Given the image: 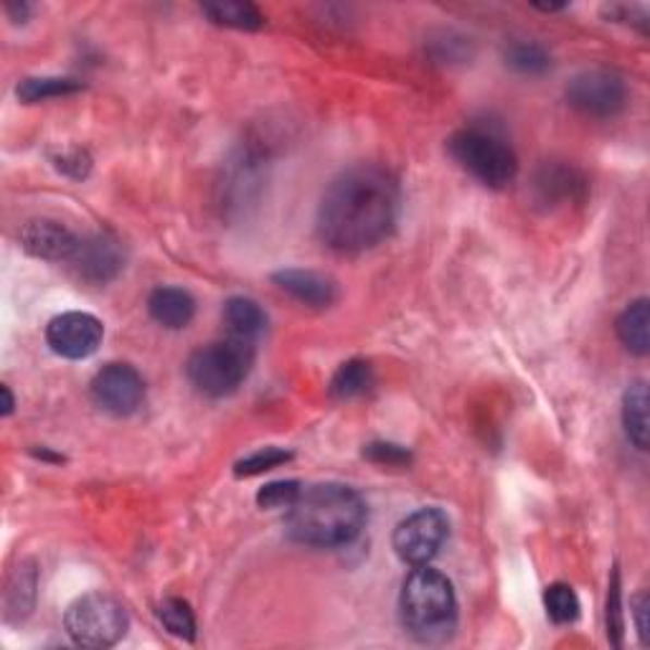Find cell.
I'll return each instance as SVG.
<instances>
[{
	"instance_id": "obj_25",
	"label": "cell",
	"mask_w": 650,
	"mask_h": 650,
	"mask_svg": "<svg viewBox=\"0 0 650 650\" xmlns=\"http://www.w3.org/2000/svg\"><path fill=\"white\" fill-rule=\"evenodd\" d=\"M582 186L585 181L579 179L577 171H572V168H544L537 179V188L541 191V196H544V201H549V196L572 198Z\"/></svg>"
},
{
	"instance_id": "obj_16",
	"label": "cell",
	"mask_w": 650,
	"mask_h": 650,
	"mask_svg": "<svg viewBox=\"0 0 650 650\" xmlns=\"http://www.w3.org/2000/svg\"><path fill=\"white\" fill-rule=\"evenodd\" d=\"M617 339L630 354L636 356H648L650 351V303L646 297L630 303L628 308L621 312L615 323Z\"/></svg>"
},
{
	"instance_id": "obj_1",
	"label": "cell",
	"mask_w": 650,
	"mask_h": 650,
	"mask_svg": "<svg viewBox=\"0 0 650 650\" xmlns=\"http://www.w3.org/2000/svg\"><path fill=\"white\" fill-rule=\"evenodd\" d=\"M402 204L400 181L387 168L361 163L331 181L318 206V236L328 249L356 255L384 242Z\"/></svg>"
},
{
	"instance_id": "obj_22",
	"label": "cell",
	"mask_w": 650,
	"mask_h": 650,
	"mask_svg": "<svg viewBox=\"0 0 650 650\" xmlns=\"http://www.w3.org/2000/svg\"><path fill=\"white\" fill-rule=\"evenodd\" d=\"M506 64L518 74L541 76L552 69V53L537 41H514L506 49Z\"/></svg>"
},
{
	"instance_id": "obj_33",
	"label": "cell",
	"mask_w": 650,
	"mask_h": 650,
	"mask_svg": "<svg viewBox=\"0 0 650 650\" xmlns=\"http://www.w3.org/2000/svg\"><path fill=\"white\" fill-rule=\"evenodd\" d=\"M0 394H3V417L13 415L15 400H13V394H11V387H3V389H0Z\"/></svg>"
},
{
	"instance_id": "obj_10",
	"label": "cell",
	"mask_w": 650,
	"mask_h": 650,
	"mask_svg": "<svg viewBox=\"0 0 650 650\" xmlns=\"http://www.w3.org/2000/svg\"><path fill=\"white\" fill-rule=\"evenodd\" d=\"M105 326L102 320L89 316V312H61V316L51 318L46 326V343L53 354L69 361H82L97 354V348L102 346Z\"/></svg>"
},
{
	"instance_id": "obj_29",
	"label": "cell",
	"mask_w": 650,
	"mask_h": 650,
	"mask_svg": "<svg viewBox=\"0 0 650 650\" xmlns=\"http://www.w3.org/2000/svg\"><path fill=\"white\" fill-rule=\"evenodd\" d=\"M57 168L64 175H69V179H87V173L91 168V160L84 150L69 148L57 158Z\"/></svg>"
},
{
	"instance_id": "obj_28",
	"label": "cell",
	"mask_w": 650,
	"mask_h": 650,
	"mask_svg": "<svg viewBox=\"0 0 650 650\" xmlns=\"http://www.w3.org/2000/svg\"><path fill=\"white\" fill-rule=\"evenodd\" d=\"M364 457H369L377 465H387V468H407L412 463L409 450L394 445V442H371V445H366Z\"/></svg>"
},
{
	"instance_id": "obj_5",
	"label": "cell",
	"mask_w": 650,
	"mask_h": 650,
	"mask_svg": "<svg viewBox=\"0 0 650 650\" xmlns=\"http://www.w3.org/2000/svg\"><path fill=\"white\" fill-rule=\"evenodd\" d=\"M450 156L488 188H506L518 173V158L501 135L483 127H463L447 140Z\"/></svg>"
},
{
	"instance_id": "obj_14",
	"label": "cell",
	"mask_w": 650,
	"mask_h": 650,
	"mask_svg": "<svg viewBox=\"0 0 650 650\" xmlns=\"http://www.w3.org/2000/svg\"><path fill=\"white\" fill-rule=\"evenodd\" d=\"M148 312L158 326L168 331H181L196 316V301L188 290L183 287H156L148 297Z\"/></svg>"
},
{
	"instance_id": "obj_19",
	"label": "cell",
	"mask_w": 650,
	"mask_h": 650,
	"mask_svg": "<svg viewBox=\"0 0 650 650\" xmlns=\"http://www.w3.org/2000/svg\"><path fill=\"white\" fill-rule=\"evenodd\" d=\"M623 427L638 450H648V389L636 381L623 394Z\"/></svg>"
},
{
	"instance_id": "obj_20",
	"label": "cell",
	"mask_w": 650,
	"mask_h": 650,
	"mask_svg": "<svg viewBox=\"0 0 650 650\" xmlns=\"http://www.w3.org/2000/svg\"><path fill=\"white\" fill-rule=\"evenodd\" d=\"M36 587H38V575L36 567L30 562H21V567L13 572V577L8 579L5 590V613L11 617L13 613L21 615V621L30 613L36 600Z\"/></svg>"
},
{
	"instance_id": "obj_4",
	"label": "cell",
	"mask_w": 650,
	"mask_h": 650,
	"mask_svg": "<svg viewBox=\"0 0 650 650\" xmlns=\"http://www.w3.org/2000/svg\"><path fill=\"white\" fill-rule=\"evenodd\" d=\"M255 343L226 339L206 343L194 351L186 364V377L198 394L221 400L234 394L247 381L252 366H255Z\"/></svg>"
},
{
	"instance_id": "obj_3",
	"label": "cell",
	"mask_w": 650,
	"mask_h": 650,
	"mask_svg": "<svg viewBox=\"0 0 650 650\" xmlns=\"http://www.w3.org/2000/svg\"><path fill=\"white\" fill-rule=\"evenodd\" d=\"M404 630L425 646H442L457 628V598L453 582L430 564L415 567L400 594Z\"/></svg>"
},
{
	"instance_id": "obj_9",
	"label": "cell",
	"mask_w": 650,
	"mask_h": 650,
	"mask_svg": "<svg viewBox=\"0 0 650 650\" xmlns=\"http://www.w3.org/2000/svg\"><path fill=\"white\" fill-rule=\"evenodd\" d=\"M91 400L112 417H130L143 407L145 381L130 364H107L89 384Z\"/></svg>"
},
{
	"instance_id": "obj_30",
	"label": "cell",
	"mask_w": 650,
	"mask_h": 650,
	"mask_svg": "<svg viewBox=\"0 0 650 650\" xmlns=\"http://www.w3.org/2000/svg\"><path fill=\"white\" fill-rule=\"evenodd\" d=\"M608 636H613L615 646H621L623 640V605H621V585H617V575L610 585L608 594Z\"/></svg>"
},
{
	"instance_id": "obj_8",
	"label": "cell",
	"mask_w": 650,
	"mask_h": 650,
	"mask_svg": "<svg viewBox=\"0 0 650 650\" xmlns=\"http://www.w3.org/2000/svg\"><path fill=\"white\" fill-rule=\"evenodd\" d=\"M567 102L590 118H613L628 102V87L617 72L587 69L567 84Z\"/></svg>"
},
{
	"instance_id": "obj_18",
	"label": "cell",
	"mask_w": 650,
	"mask_h": 650,
	"mask_svg": "<svg viewBox=\"0 0 650 650\" xmlns=\"http://www.w3.org/2000/svg\"><path fill=\"white\" fill-rule=\"evenodd\" d=\"M371 387H373L371 364L364 361V358H351V361L341 364L339 369H335L328 392H331L333 400L351 402V400H358V396H364L366 392H371Z\"/></svg>"
},
{
	"instance_id": "obj_7",
	"label": "cell",
	"mask_w": 650,
	"mask_h": 650,
	"mask_svg": "<svg viewBox=\"0 0 650 650\" xmlns=\"http://www.w3.org/2000/svg\"><path fill=\"white\" fill-rule=\"evenodd\" d=\"M450 537V518L440 508H419L396 524L392 547L396 556L409 567H425Z\"/></svg>"
},
{
	"instance_id": "obj_24",
	"label": "cell",
	"mask_w": 650,
	"mask_h": 650,
	"mask_svg": "<svg viewBox=\"0 0 650 650\" xmlns=\"http://www.w3.org/2000/svg\"><path fill=\"white\" fill-rule=\"evenodd\" d=\"M544 608H547V615L552 617L556 625H569L579 617L577 592L564 582H554V585L547 587Z\"/></svg>"
},
{
	"instance_id": "obj_32",
	"label": "cell",
	"mask_w": 650,
	"mask_h": 650,
	"mask_svg": "<svg viewBox=\"0 0 650 650\" xmlns=\"http://www.w3.org/2000/svg\"><path fill=\"white\" fill-rule=\"evenodd\" d=\"M5 11H8V15H13V21H21L23 23V21L28 19L30 5L28 3H8Z\"/></svg>"
},
{
	"instance_id": "obj_15",
	"label": "cell",
	"mask_w": 650,
	"mask_h": 650,
	"mask_svg": "<svg viewBox=\"0 0 650 650\" xmlns=\"http://www.w3.org/2000/svg\"><path fill=\"white\" fill-rule=\"evenodd\" d=\"M221 318H224L226 335L255 343V346L267 331V312L262 310V305L252 301V297H244V295L229 297Z\"/></svg>"
},
{
	"instance_id": "obj_21",
	"label": "cell",
	"mask_w": 650,
	"mask_h": 650,
	"mask_svg": "<svg viewBox=\"0 0 650 650\" xmlns=\"http://www.w3.org/2000/svg\"><path fill=\"white\" fill-rule=\"evenodd\" d=\"M79 89H82V82L69 79V76H28V79H23L19 84L15 95H19L21 102L36 105V102H46V99L76 95Z\"/></svg>"
},
{
	"instance_id": "obj_2",
	"label": "cell",
	"mask_w": 650,
	"mask_h": 650,
	"mask_svg": "<svg viewBox=\"0 0 650 650\" xmlns=\"http://www.w3.org/2000/svg\"><path fill=\"white\" fill-rule=\"evenodd\" d=\"M366 503L351 486L316 483L303 486L287 508V537L303 547L339 549L361 537L366 526Z\"/></svg>"
},
{
	"instance_id": "obj_13",
	"label": "cell",
	"mask_w": 650,
	"mask_h": 650,
	"mask_svg": "<svg viewBox=\"0 0 650 650\" xmlns=\"http://www.w3.org/2000/svg\"><path fill=\"white\" fill-rule=\"evenodd\" d=\"M272 282L293 301L308 305V308H331L339 297L335 282L316 270H280L272 274Z\"/></svg>"
},
{
	"instance_id": "obj_17",
	"label": "cell",
	"mask_w": 650,
	"mask_h": 650,
	"mask_svg": "<svg viewBox=\"0 0 650 650\" xmlns=\"http://www.w3.org/2000/svg\"><path fill=\"white\" fill-rule=\"evenodd\" d=\"M201 13L211 23L236 30H259L265 26V15L255 3H242V0H217V3H204Z\"/></svg>"
},
{
	"instance_id": "obj_6",
	"label": "cell",
	"mask_w": 650,
	"mask_h": 650,
	"mask_svg": "<svg viewBox=\"0 0 650 650\" xmlns=\"http://www.w3.org/2000/svg\"><path fill=\"white\" fill-rule=\"evenodd\" d=\"M127 628L130 621L122 602L105 592L82 594L64 615L66 636L79 648H112L125 638Z\"/></svg>"
},
{
	"instance_id": "obj_26",
	"label": "cell",
	"mask_w": 650,
	"mask_h": 650,
	"mask_svg": "<svg viewBox=\"0 0 650 650\" xmlns=\"http://www.w3.org/2000/svg\"><path fill=\"white\" fill-rule=\"evenodd\" d=\"M290 461H293V453H290V450L262 447V450H257V453L242 457V461L234 465V473L240 478L262 476V473L272 470V468H280V465H285Z\"/></svg>"
},
{
	"instance_id": "obj_11",
	"label": "cell",
	"mask_w": 650,
	"mask_h": 650,
	"mask_svg": "<svg viewBox=\"0 0 650 650\" xmlns=\"http://www.w3.org/2000/svg\"><path fill=\"white\" fill-rule=\"evenodd\" d=\"M69 262L79 280L89 285H107L125 267V247L112 234H91L79 242Z\"/></svg>"
},
{
	"instance_id": "obj_27",
	"label": "cell",
	"mask_w": 650,
	"mask_h": 650,
	"mask_svg": "<svg viewBox=\"0 0 650 650\" xmlns=\"http://www.w3.org/2000/svg\"><path fill=\"white\" fill-rule=\"evenodd\" d=\"M303 491L301 480H274V483H267L259 488L257 503L259 508H290L295 503L297 495Z\"/></svg>"
},
{
	"instance_id": "obj_12",
	"label": "cell",
	"mask_w": 650,
	"mask_h": 650,
	"mask_svg": "<svg viewBox=\"0 0 650 650\" xmlns=\"http://www.w3.org/2000/svg\"><path fill=\"white\" fill-rule=\"evenodd\" d=\"M79 236L53 219H30L21 229V247L38 259L69 262L79 247Z\"/></svg>"
},
{
	"instance_id": "obj_31",
	"label": "cell",
	"mask_w": 650,
	"mask_h": 650,
	"mask_svg": "<svg viewBox=\"0 0 650 650\" xmlns=\"http://www.w3.org/2000/svg\"><path fill=\"white\" fill-rule=\"evenodd\" d=\"M633 608V617H636V628H638V636H640V643L648 646L650 643V630H648V610H650V598L646 592H640L633 598L630 602Z\"/></svg>"
},
{
	"instance_id": "obj_23",
	"label": "cell",
	"mask_w": 650,
	"mask_h": 650,
	"mask_svg": "<svg viewBox=\"0 0 650 650\" xmlns=\"http://www.w3.org/2000/svg\"><path fill=\"white\" fill-rule=\"evenodd\" d=\"M158 617L171 636L181 640H196V615L186 600L165 598L158 605Z\"/></svg>"
}]
</instances>
